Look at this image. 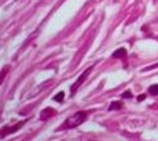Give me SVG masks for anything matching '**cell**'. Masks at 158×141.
Here are the masks:
<instances>
[{
  "mask_svg": "<svg viewBox=\"0 0 158 141\" xmlns=\"http://www.w3.org/2000/svg\"><path fill=\"white\" fill-rule=\"evenodd\" d=\"M26 123V120H21V122H18V123H16L15 126H12V127H8V126H5L4 128H3V133H2V137H5V136H8L9 133H15V132H17L21 127L23 126Z\"/></svg>",
  "mask_w": 158,
  "mask_h": 141,
  "instance_id": "obj_3",
  "label": "cell"
},
{
  "mask_svg": "<svg viewBox=\"0 0 158 141\" xmlns=\"http://www.w3.org/2000/svg\"><path fill=\"white\" fill-rule=\"evenodd\" d=\"M126 56H127L126 48H119V49H117V51L113 53V57H114V58H124Z\"/></svg>",
  "mask_w": 158,
  "mask_h": 141,
  "instance_id": "obj_5",
  "label": "cell"
},
{
  "mask_svg": "<svg viewBox=\"0 0 158 141\" xmlns=\"http://www.w3.org/2000/svg\"><path fill=\"white\" fill-rule=\"evenodd\" d=\"M149 95H152V96L158 95V84H153L149 87Z\"/></svg>",
  "mask_w": 158,
  "mask_h": 141,
  "instance_id": "obj_7",
  "label": "cell"
},
{
  "mask_svg": "<svg viewBox=\"0 0 158 141\" xmlns=\"http://www.w3.org/2000/svg\"><path fill=\"white\" fill-rule=\"evenodd\" d=\"M85 118H87V113L85 111H78V113L74 114V115H71L66 119L65 127H66V128H75V127L81 126L84 122Z\"/></svg>",
  "mask_w": 158,
  "mask_h": 141,
  "instance_id": "obj_1",
  "label": "cell"
},
{
  "mask_svg": "<svg viewBox=\"0 0 158 141\" xmlns=\"http://www.w3.org/2000/svg\"><path fill=\"white\" fill-rule=\"evenodd\" d=\"M144 98H145V95H140L139 97H137V100H139V101H143Z\"/></svg>",
  "mask_w": 158,
  "mask_h": 141,
  "instance_id": "obj_10",
  "label": "cell"
},
{
  "mask_svg": "<svg viewBox=\"0 0 158 141\" xmlns=\"http://www.w3.org/2000/svg\"><path fill=\"white\" fill-rule=\"evenodd\" d=\"M64 98H65V93L61 91V92H58L57 93V95L53 97V100H55V101H57V102H62L64 101Z\"/></svg>",
  "mask_w": 158,
  "mask_h": 141,
  "instance_id": "obj_8",
  "label": "cell"
},
{
  "mask_svg": "<svg viewBox=\"0 0 158 141\" xmlns=\"http://www.w3.org/2000/svg\"><path fill=\"white\" fill-rule=\"evenodd\" d=\"M56 115V110L52 109V107H45V109H43V111L40 113V119L42 120H47L49 119L51 117Z\"/></svg>",
  "mask_w": 158,
  "mask_h": 141,
  "instance_id": "obj_4",
  "label": "cell"
},
{
  "mask_svg": "<svg viewBox=\"0 0 158 141\" xmlns=\"http://www.w3.org/2000/svg\"><path fill=\"white\" fill-rule=\"evenodd\" d=\"M91 71H92V66H91V68H88V69L85 70L84 73H82V74H81V77H79V78L77 79V82H75L73 85H71V88H70L71 95H74V93L78 91V88H79V87H81L82 84H83V82H84V80L87 79V77L89 75V73H91Z\"/></svg>",
  "mask_w": 158,
  "mask_h": 141,
  "instance_id": "obj_2",
  "label": "cell"
},
{
  "mask_svg": "<svg viewBox=\"0 0 158 141\" xmlns=\"http://www.w3.org/2000/svg\"><path fill=\"white\" fill-rule=\"evenodd\" d=\"M123 107V102L122 101H114V102H111L110 104V107H109V110H119Z\"/></svg>",
  "mask_w": 158,
  "mask_h": 141,
  "instance_id": "obj_6",
  "label": "cell"
},
{
  "mask_svg": "<svg viewBox=\"0 0 158 141\" xmlns=\"http://www.w3.org/2000/svg\"><path fill=\"white\" fill-rule=\"evenodd\" d=\"M122 97H123V98H126V97H127V98H131V97H132V93H131L130 91H126V92H124L123 95H122Z\"/></svg>",
  "mask_w": 158,
  "mask_h": 141,
  "instance_id": "obj_9",
  "label": "cell"
}]
</instances>
